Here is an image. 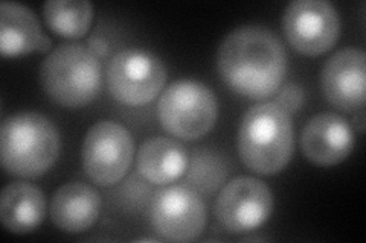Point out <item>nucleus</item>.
<instances>
[{"label": "nucleus", "mask_w": 366, "mask_h": 243, "mask_svg": "<svg viewBox=\"0 0 366 243\" xmlns=\"http://www.w3.org/2000/svg\"><path fill=\"white\" fill-rule=\"evenodd\" d=\"M60 154V134L46 115L34 111L11 114L0 130V160L11 175L37 178Z\"/></svg>", "instance_id": "2"}, {"label": "nucleus", "mask_w": 366, "mask_h": 243, "mask_svg": "<svg viewBox=\"0 0 366 243\" xmlns=\"http://www.w3.org/2000/svg\"><path fill=\"white\" fill-rule=\"evenodd\" d=\"M220 76L235 93L264 99L277 93L287 73V52L278 36L259 25L234 29L217 55Z\"/></svg>", "instance_id": "1"}, {"label": "nucleus", "mask_w": 366, "mask_h": 243, "mask_svg": "<svg viewBox=\"0 0 366 243\" xmlns=\"http://www.w3.org/2000/svg\"><path fill=\"white\" fill-rule=\"evenodd\" d=\"M272 208L273 196L267 184L258 178L238 177L222 189L215 214L224 229L239 234L264 224Z\"/></svg>", "instance_id": "10"}, {"label": "nucleus", "mask_w": 366, "mask_h": 243, "mask_svg": "<svg viewBox=\"0 0 366 243\" xmlns=\"http://www.w3.org/2000/svg\"><path fill=\"white\" fill-rule=\"evenodd\" d=\"M227 175L224 158L214 149L194 150L187 175V186L199 193L211 195L219 189Z\"/></svg>", "instance_id": "18"}, {"label": "nucleus", "mask_w": 366, "mask_h": 243, "mask_svg": "<svg viewBox=\"0 0 366 243\" xmlns=\"http://www.w3.org/2000/svg\"><path fill=\"white\" fill-rule=\"evenodd\" d=\"M48 26L69 38L83 37L94 19V5L89 0H48L43 5Z\"/></svg>", "instance_id": "17"}, {"label": "nucleus", "mask_w": 366, "mask_h": 243, "mask_svg": "<svg viewBox=\"0 0 366 243\" xmlns=\"http://www.w3.org/2000/svg\"><path fill=\"white\" fill-rule=\"evenodd\" d=\"M139 242H157V239H152V237H145V239H141Z\"/></svg>", "instance_id": "22"}, {"label": "nucleus", "mask_w": 366, "mask_h": 243, "mask_svg": "<svg viewBox=\"0 0 366 243\" xmlns=\"http://www.w3.org/2000/svg\"><path fill=\"white\" fill-rule=\"evenodd\" d=\"M188 166V152L182 143L168 137H152L137 152V170L154 184H167L183 175Z\"/></svg>", "instance_id": "16"}, {"label": "nucleus", "mask_w": 366, "mask_h": 243, "mask_svg": "<svg viewBox=\"0 0 366 243\" xmlns=\"http://www.w3.org/2000/svg\"><path fill=\"white\" fill-rule=\"evenodd\" d=\"M356 118H357V119H356L357 130H359V133H360V134H363V131H365V128H363V123H365V122H363V118H365L363 110H360V111H359V114L356 115Z\"/></svg>", "instance_id": "21"}, {"label": "nucleus", "mask_w": 366, "mask_h": 243, "mask_svg": "<svg viewBox=\"0 0 366 243\" xmlns=\"http://www.w3.org/2000/svg\"><path fill=\"white\" fill-rule=\"evenodd\" d=\"M366 55L345 48L330 56L322 68V90L327 100L343 111L362 110L366 98Z\"/></svg>", "instance_id": "11"}, {"label": "nucleus", "mask_w": 366, "mask_h": 243, "mask_svg": "<svg viewBox=\"0 0 366 243\" xmlns=\"http://www.w3.org/2000/svg\"><path fill=\"white\" fill-rule=\"evenodd\" d=\"M87 48L90 49L92 53H95L98 58H104L110 52L109 43L104 38H101V37H92V38H89Z\"/></svg>", "instance_id": "20"}, {"label": "nucleus", "mask_w": 366, "mask_h": 243, "mask_svg": "<svg viewBox=\"0 0 366 243\" xmlns=\"http://www.w3.org/2000/svg\"><path fill=\"white\" fill-rule=\"evenodd\" d=\"M46 216L43 192L25 181L11 182L0 196V221L11 233L23 234L36 229Z\"/></svg>", "instance_id": "15"}, {"label": "nucleus", "mask_w": 366, "mask_h": 243, "mask_svg": "<svg viewBox=\"0 0 366 243\" xmlns=\"http://www.w3.org/2000/svg\"><path fill=\"white\" fill-rule=\"evenodd\" d=\"M51 46L32 9L16 2L0 4V52L5 56L48 52Z\"/></svg>", "instance_id": "13"}, {"label": "nucleus", "mask_w": 366, "mask_h": 243, "mask_svg": "<svg viewBox=\"0 0 366 243\" xmlns=\"http://www.w3.org/2000/svg\"><path fill=\"white\" fill-rule=\"evenodd\" d=\"M43 90L54 102L67 108L84 107L101 91L99 58L84 44H61L41 64Z\"/></svg>", "instance_id": "4"}, {"label": "nucleus", "mask_w": 366, "mask_h": 243, "mask_svg": "<svg viewBox=\"0 0 366 243\" xmlns=\"http://www.w3.org/2000/svg\"><path fill=\"white\" fill-rule=\"evenodd\" d=\"M152 222L167 240H196L206 225V208L200 193L189 186L159 190L152 202Z\"/></svg>", "instance_id": "9"}, {"label": "nucleus", "mask_w": 366, "mask_h": 243, "mask_svg": "<svg viewBox=\"0 0 366 243\" xmlns=\"http://www.w3.org/2000/svg\"><path fill=\"white\" fill-rule=\"evenodd\" d=\"M167 81V68L152 52L125 49L114 55L107 67V84L113 98L125 105L152 102Z\"/></svg>", "instance_id": "6"}, {"label": "nucleus", "mask_w": 366, "mask_h": 243, "mask_svg": "<svg viewBox=\"0 0 366 243\" xmlns=\"http://www.w3.org/2000/svg\"><path fill=\"white\" fill-rule=\"evenodd\" d=\"M134 154L130 133L112 120L90 126L83 143V167L99 186H112L127 173Z\"/></svg>", "instance_id": "7"}, {"label": "nucleus", "mask_w": 366, "mask_h": 243, "mask_svg": "<svg viewBox=\"0 0 366 243\" xmlns=\"http://www.w3.org/2000/svg\"><path fill=\"white\" fill-rule=\"evenodd\" d=\"M284 33L293 48L304 55H320L336 44L340 20L327 0H295L282 16Z\"/></svg>", "instance_id": "8"}, {"label": "nucleus", "mask_w": 366, "mask_h": 243, "mask_svg": "<svg viewBox=\"0 0 366 243\" xmlns=\"http://www.w3.org/2000/svg\"><path fill=\"white\" fill-rule=\"evenodd\" d=\"M304 98H305L304 91L300 86H297V84H287L280 90V93H278L277 99H274V102H277L282 110H285L289 114H292V113H296L297 110L302 107Z\"/></svg>", "instance_id": "19"}, {"label": "nucleus", "mask_w": 366, "mask_h": 243, "mask_svg": "<svg viewBox=\"0 0 366 243\" xmlns=\"http://www.w3.org/2000/svg\"><path fill=\"white\" fill-rule=\"evenodd\" d=\"M304 155L317 166H333L354 148L350 123L335 113H319L307 122L301 137Z\"/></svg>", "instance_id": "12"}, {"label": "nucleus", "mask_w": 366, "mask_h": 243, "mask_svg": "<svg viewBox=\"0 0 366 243\" xmlns=\"http://www.w3.org/2000/svg\"><path fill=\"white\" fill-rule=\"evenodd\" d=\"M295 131L290 114L277 102L247 110L238 130V152L243 163L261 175L281 172L293 154Z\"/></svg>", "instance_id": "3"}, {"label": "nucleus", "mask_w": 366, "mask_h": 243, "mask_svg": "<svg viewBox=\"0 0 366 243\" xmlns=\"http://www.w3.org/2000/svg\"><path fill=\"white\" fill-rule=\"evenodd\" d=\"M157 115L169 134L183 140H197L212 130L217 120V99L203 83L179 79L160 95Z\"/></svg>", "instance_id": "5"}, {"label": "nucleus", "mask_w": 366, "mask_h": 243, "mask_svg": "<svg viewBox=\"0 0 366 243\" xmlns=\"http://www.w3.org/2000/svg\"><path fill=\"white\" fill-rule=\"evenodd\" d=\"M51 219L66 233H83L94 227L101 212V196L84 182H67L52 196Z\"/></svg>", "instance_id": "14"}]
</instances>
